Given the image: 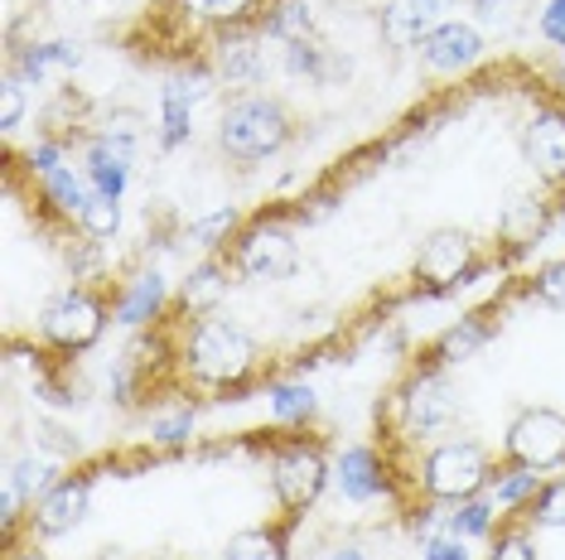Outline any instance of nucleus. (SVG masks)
Returning a JSON list of instances; mask_svg holds the SVG:
<instances>
[{"label":"nucleus","instance_id":"obj_1","mask_svg":"<svg viewBox=\"0 0 565 560\" xmlns=\"http://www.w3.org/2000/svg\"><path fill=\"white\" fill-rule=\"evenodd\" d=\"M179 367L194 387L213 391H242L262 367V343L242 329L233 314H199V320H179Z\"/></svg>","mask_w":565,"mask_h":560},{"label":"nucleus","instance_id":"obj_2","mask_svg":"<svg viewBox=\"0 0 565 560\" xmlns=\"http://www.w3.org/2000/svg\"><path fill=\"white\" fill-rule=\"evenodd\" d=\"M290 140H295V117L276 93H233L217 111V150L242 170L276 160Z\"/></svg>","mask_w":565,"mask_h":560},{"label":"nucleus","instance_id":"obj_3","mask_svg":"<svg viewBox=\"0 0 565 560\" xmlns=\"http://www.w3.org/2000/svg\"><path fill=\"white\" fill-rule=\"evenodd\" d=\"M493 454L488 444L469 440V435H445L426 444L416 454V474H411V488H416L420 503H435V507H455L465 498H479L493 483Z\"/></svg>","mask_w":565,"mask_h":560},{"label":"nucleus","instance_id":"obj_4","mask_svg":"<svg viewBox=\"0 0 565 560\" xmlns=\"http://www.w3.org/2000/svg\"><path fill=\"white\" fill-rule=\"evenodd\" d=\"M266 474H271V498L280 517L305 521L333 483V460L324 454V444L305 435V430H276L271 454H266Z\"/></svg>","mask_w":565,"mask_h":560},{"label":"nucleus","instance_id":"obj_5","mask_svg":"<svg viewBox=\"0 0 565 560\" xmlns=\"http://www.w3.org/2000/svg\"><path fill=\"white\" fill-rule=\"evenodd\" d=\"M227 266H233L237 280L247 286H276V280H290L300 271V241H295V213L276 208L252 218L242 233L233 237V247L223 251Z\"/></svg>","mask_w":565,"mask_h":560},{"label":"nucleus","instance_id":"obj_6","mask_svg":"<svg viewBox=\"0 0 565 560\" xmlns=\"http://www.w3.org/2000/svg\"><path fill=\"white\" fill-rule=\"evenodd\" d=\"M396 401V430L411 444H435L459 426V391L449 381V367L416 363L406 381L392 391Z\"/></svg>","mask_w":565,"mask_h":560},{"label":"nucleus","instance_id":"obj_7","mask_svg":"<svg viewBox=\"0 0 565 560\" xmlns=\"http://www.w3.org/2000/svg\"><path fill=\"white\" fill-rule=\"evenodd\" d=\"M111 320V295L102 286H63L40 310V343L54 358H78L97 348Z\"/></svg>","mask_w":565,"mask_h":560},{"label":"nucleus","instance_id":"obj_8","mask_svg":"<svg viewBox=\"0 0 565 560\" xmlns=\"http://www.w3.org/2000/svg\"><path fill=\"white\" fill-rule=\"evenodd\" d=\"M483 271H488V257H483L479 237L465 233V227H435V233L420 241L411 280H416L420 300H445V295H455V290L473 286Z\"/></svg>","mask_w":565,"mask_h":560},{"label":"nucleus","instance_id":"obj_9","mask_svg":"<svg viewBox=\"0 0 565 560\" xmlns=\"http://www.w3.org/2000/svg\"><path fill=\"white\" fill-rule=\"evenodd\" d=\"M503 464H522V469H536V474L561 469L565 464V411H556V406H522L503 435Z\"/></svg>","mask_w":565,"mask_h":560},{"label":"nucleus","instance_id":"obj_10","mask_svg":"<svg viewBox=\"0 0 565 560\" xmlns=\"http://www.w3.org/2000/svg\"><path fill=\"white\" fill-rule=\"evenodd\" d=\"M402 478L392 464L387 450H377V444H349V450L333 454V488H339L343 503L353 507H367V503H402Z\"/></svg>","mask_w":565,"mask_h":560},{"label":"nucleus","instance_id":"obj_11","mask_svg":"<svg viewBox=\"0 0 565 560\" xmlns=\"http://www.w3.org/2000/svg\"><path fill=\"white\" fill-rule=\"evenodd\" d=\"M217 87L209 58L203 63H184L170 83L160 87V121H156V146L160 150H179L194 140V111L199 101Z\"/></svg>","mask_w":565,"mask_h":560},{"label":"nucleus","instance_id":"obj_12","mask_svg":"<svg viewBox=\"0 0 565 560\" xmlns=\"http://www.w3.org/2000/svg\"><path fill=\"white\" fill-rule=\"evenodd\" d=\"M522 160L542 189H565V97H551L522 126Z\"/></svg>","mask_w":565,"mask_h":560},{"label":"nucleus","instance_id":"obj_13","mask_svg":"<svg viewBox=\"0 0 565 560\" xmlns=\"http://www.w3.org/2000/svg\"><path fill=\"white\" fill-rule=\"evenodd\" d=\"M209 68L233 93H266V73H271V63H266V34L256 24L252 30L217 34V40H209Z\"/></svg>","mask_w":565,"mask_h":560},{"label":"nucleus","instance_id":"obj_14","mask_svg":"<svg viewBox=\"0 0 565 560\" xmlns=\"http://www.w3.org/2000/svg\"><path fill=\"white\" fill-rule=\"evenodd\" d=\"M87 513H93V478L87 474H63L54 488L44 493L40 503L30 507V537H40V541H58V537H68V531H78Z\"/></svg>","mask_w":565,"mask_h":560},{"label":"nucleus","instance_id":"obj_15","mask_svg":"<svg viewBox=\"0 0 565 560\" xmlns=\"http://www.w3.org/2000/svg\"><path fill=\"white\" fill-rule=\"evenodd\" d=\"M416 54H420V68L435 73V78H459V73L479 68L488 58V34L469 15H455L449 24H440Z\"/></svg>","mask_w":565,"mask_h":560},{"label":"nucleus","instance_id":"obj_16","mask_svg":"<svg viewBox=\"0 0 565 560\" xmlns=\"http://www.w3.org/2000/svg\"><path fill=\"white\" fill-rule=\"evenodd\" d=\"M465 0H387L377 10V30L392 49H420L440 24L459 15Z\"/></svg>","mask_w":565,"mask_h":560},{"label":"nucleus","instance_id":"obj_17","mask_svg":"<svg viewBox=\"0 0 565 560\" xmlns=\"http://www.w3.org/2000/svg\"><path fill=\"white\" fill-rule=\"evenodd\" d=\"M136 150L140 140H126V136H107V131H87L83 136V174L93 184V194H107V198H121L126 184L136 174Z\"/></svg>","mask_w":565,"mask_h":560},{"label":"nucleus","instance_id":"obj_18","mask_svg":"<svg viewBox=\"0 0 565 560\" xmlns=\"http://www.w3.org/2000/svg\"><path fill=\"white\" fill-rule=\"evenodd\" d=\"M266 6L271 0H164V15H174L184 30H203L209 40L227 30H252V24H262Z\"/></svg>","mask_w":565,"mask_h":560},{"label":"nucleus","instance_id":"obj_19","mask_svg":"<svg viewBox=\"0 0 565 560\" xmlns=\"http://www.w3.org/2000/svg\"><path fill=\"white\" fill-rule=\"evenodd\" d=\"M170 280H164V271H136L131 280H121L117 290H111V320L126 324V329H156L164 314H170Z\"/></svg>","mask_w":565,"mask_h":560},{"label":"nucleus","instance_id":"obj_20","mask_svg":"<svg viewBox=\"0 0 565 560\" xmlns=\"http://www.w3.org/2000/svg\"><path fill=\"white\" fill-rule=\"evenodd\" d=\"M78 63H83L78 40H30L6 58V73H15L24 87H49V83L68 78Z\"/></svg>","mask_w":565,"mask_h":560},{"label":"nucleus","instance_id":"obj_21","mask_svg":"<svg viewBox=\"0 0 565 560\" xmlns=\"http://www.w3.org/2000/svg\"><path fill=\"white\" fill-rule=\"evenodd\" d=\"M227 286H233V266H227V257H199V266H189V276L179 280L170 310L179 314V320H199V314H213L217 304H223Z\"/></svg>","mask_w":565,"mask_h":560},{"label":"nucleus","instance_id":"obj_22","mask_svg":"<svg viewBox=\"0 0 565 560\" xmlns=\"http://www.w3.org/2000/svg\"><path fill=\"white\" fill-rule=\"evenodd\" d=\"M280 68L315 87H333L339 78H349V58H339V49H329L324 34H305V40L280 44Z\"/></svg>","mask_w":565,"mask_h":560},{"label":"nucleus","instance_id":"obj_23","mask_svg":"<svg viewBox=\"0 0 565 560\" xmlns=\"http://www.w3.org/2000/svg\"><path fill=\"white\" fill-rule=\"evenodd\" d=\"M546 227H556V218H551L542 194H512L503 203V213H498V241H508L512 257H522L526 247H536V241L546 237Z\"/></svg>","mask_w":565,"mask_h":560},{"label":"nucleus","instance_id":"obj_24","mask_svg":"<svg viewBox=\"0 0 565 560\" xmlns=\"http://www.w3.org/2000/svg\"><path fill=\"white\" fill-rule=\"evenodd\" d=\"M488 338H493V320L488 314H459L449 329H440L430 343V358L435 367H459V363H469V358H479V353L488 348Z\"/></svg>","mask_w":565,"mask_h":560},{"label":"nucleus","instance_id":"obj_25","mask_svg":"<svg viewBox=\"0 0 565 560\" xmlns=\"http://www.w3.org/2000/svg\"><path fill=\"white\" fill-rule=\"evenodd\" d=\"M266 411H271L276 430H305L319 416V397L300 377H271L266 381Z\"/></svg>","mask_w":565,"mask_h":560},{"label":"nucleus","instance_id":"obj_26","mask_svg":"<svg viewBox=\"0 0 565 560\" xmlns=\"http://www.w3.org/2000/svg\"><path fill=\"white\" fill-rule=\"evenodd\" d=\"M295 527H300L295 517H280L276 527H247V531H237V537H227L223 560H286Z\"/></svg>","mask_w":565,"mask_h":560},{"label":"nucleus","instance_id":"obj_27","mask_svg":"<svg viewBox=\"0 0 565 560\" xmlns=\"http://www.w3.org/2000/svg\"><path fill=\"white\" fill-rule=\"evenodd\" d=\"M542 483H546V474H536V469L498 464L493 469V483H488V498L498 503V513H503V517H526V507L536 503Z\"/></svg>","mask_w":565,"mask_h":560},{"label":"nucleus","instance_id":"obj_28","mask_svg":"<svg viewBox=\"0 0 565 560\" xmlns=\"http://www.w3.org/2000/svg\"><path fill=\"white\" fill-rule=\"evenodd\" d=\"M242 227H247V223H242V213L223 203V208L203 213V218H189V223H184V241H189V247H199L203 257H223V251L233 247V237L242 233Z\"/></svg>","mask_w":565,"mask_h":560},{"label":"nucleus","instance_id":"obj_29","mask_svg":"<svg viewBox=\"0 0 565 560\" xmlns=\"http://www.w3.org/2000/svg\"><path fill=\"white\" fill-rule=\"evenodd\" d=\"M6 478L15 483V488L30 498V507L44 498L49 488L63 478V460H54V454H44V450H30V454H15V460L6 464Z\"/></svg>","mask_w":565,"mask_h":560},{"label":"nucleus","instance_id":"obj_30","mask_svg":"<svg viewBox=\"0 0 565 560\" xmlns=\"http://www.w3.org/2000/svg\"><path fill=\"white\" fill-rule=\"evenodd\" d=\"M256 30L266 34V44H290L305 40V34H319V24L310 15V0H271Z\"/></svg>","mask_w":565,"mask_h":560},{"label":"nucleus","instance_id":"obj_31","mask_svg":"<svg viewBox=\"0 0 565 560\" xmlns=\"http://www.w3.org/2000/svg\"><path fill=\"white\" fill-rule=\"evenodd\" d=\"M445 527L455 531V537H465V541H483V537H493V531L503 527V513H498V503L488 498V493H479V498H465V503L449 507Z\"/></svg>","mask_w":565,"mask_h":560},{"label":"nucleus","instance_id":"obj_32","mask_svg":"<svg viewBox=\"0 0 565 560\" xmlns=\"http://www.w3.org/2000/svg\"><path fill=\"white\" fill-rule=\"evenodd\" d=\"M199 430V411L189 401H179L174 411H156L150 416V444H160V450H179V444H189Z\"/></svg>","mask_w":565,"mask_h":560},{"label":"nucleus","instance_id":"obj_33","mask_svg":"<svg viewBox=\"0 0 565 560\" xmlns=\"http://www.w3.org/2000/svg\"><path fill=\"white\" fill-rule=\"evenodd\" d=\"M483 560H536L532 521H526V517H508L503 527L488 537V556Z\"/></svg>","mask_w":565,"mask_h":560},{"label":"nucleus","instance_id":"obj_34","mask_svg":"<svg viewBox=\"0 0 565 560\" xmlns=\"http://www.w3.org/2000/svg\"><path fill=\"white\" fill-rule=\"evenodd\" d=\"M121 233V198H107V194H93L78 218V237L87 241H111Z\"/></svg>","mask_w":565,"mask_h":560},{"label":"nucleus","instance_id":"obj_35","mask_svg":"<svg viewBox=\"0 0 565 560\" xmlns=\"http://www.w3.org/2000/svg\"><path fill=\"white\" fill-rule=\"evenodd\" d=\"M526 521L532 527H551V531H565V478H546L536 503L526 507Z\"/></svg>","mask_w":565,"mask_h":560},{"label":"nucleus","instance_id":"obj_36","mask_svg":"<svg viewBox=\"0 0 565 560\" xmlns=\"http://www.w3.org/2000/svg\"><path fill=\"white\" fill-rule=\"evenodd\" d=\"M526 295H532L536 304H546V310H565V257L546 261L542 271L526 280Z\"/></svg>","mask_w":565,"mask_h":560},{"label":"nucleus","instance_id":"obj_37","mask_svg":"<svg viewBox=\"0 0 565 560\" xmlns=\"http://www.w3.org/2000/svg\"><path fill=\"white\" fill-rule=\"evenodd\" d=\"M34 450L54 454V460H78L83 444L68 426H58V420H34Z\"/></svg>","mask_w":565,"mask_h":560},{"label":"nucleus","instance_id":"obj_38","mask_svg":"<svg viewBox=\"0 0 565 560\" xmlns=\"http://www.w3.org/2000/svg\"><path fill=\"white\" fill-rule=\"evenodd\" d=\"M24 111H30V101H24V83L15 78V73H6V78H0V131L15 136L24 126Z\"/></svg>","mask_w":565,"mask_h":560},{"label":"nucleus","instance_id":"obj_39","mask_svg":"<svg viewBox=\"0 0 565 560\" xmlns=\"http://www.w3.org/2000/svg\"><path fill=\"white\" fill-rule=\"evenodd\" d=\"M469 20L479 24V30H512V20H518V0H465Z\"/></svg>","mask_w":565,"mask_h":560},{"label":"nucleus","instance_id":"obj_40","mask_svg":"<svg viewBox=\"0 0 565 560\" xmlns=\"http://www.w3.org/2000/svg\"><path fill=\"white\" fill-rule=\"evenodd\" d=\"M420 560H473V556L465 537H455L449 527H435L420 537Z\"/></svg>","mask_w":565,"mask_h":560},{"label":"nucleus","instance_id":"obj_41","mask_svg":"<svg viewBox=\"0 0 565 560\" xmlns=\"http://www.w3.org/2000/svg\"><path fill=\"white\" fill-rule=\"evenodd\" d=\"M536 30L556 54H565V0H546L542 15H536Z\"/></svg>","mask_w":565,"mask_h":560},{"label":"nucleus","instance_id":"obj_42","mask_svg":"<svg viewBox=\"0 0 565 560\" xmlns=\"http://www.w3.org/2000/svg\"><path fill=\"white\" fill-rule=\"evenodd\" d=\"M324 560H367V551L358 541H339V546H329Z\"/></svg>","mask_w":565,"mask_h":560},{"label":"nucleus","instance_id":"obj_43","mask_svg":"<svg viewBox=\"0 0 565 560\" xmlns=\"http://www.w3.org/2000/svg\"><path fill=\"white\" fill-rule=\"evenodd\" d=\"M551 87H556V97H565V54H556V63H551Z\"/></svg>","mask_w":565,"mask_h":560},{"label":"nucleus","instance_id":"obj_44","mask_svg":"<svg viewBox=\"0 0 565 560\" xmlns=\"http://www.w3.org/2000/svg\"><path fill=\"white\" fill-rule=\"evenodd\" d=\"M6 560H49V556L40 551V546H20V551H10Z\"/></svg>","mask_w":565,"mask_h":560},{"label":"nucleus","instance_id":"obj_45","mask_svg":"<svg viewBox=\"0 0 565 560\" xmlns=\"http://www.w3.org/2000/svg\"><path fill=\"white\" fill-rule=\"evenodd\" d=\"M93 560H126V551H121V546H102Z\"/></svg>","mask_w":565,"mask_h":560},{"label":"nucleus","instance_id":"obj_46","mask_svg":"<svg viewBox=\"0 0 565 560\" xmlns=\"http://www.w3.org/2000/svg\"><path fill=\"white\" fill-rule=\"evenodd\" d=\"M556 237H561V241H565V208H561V213H556Z\"/></svg>","mask_w":565,"mask_h":560}]
</instances>
